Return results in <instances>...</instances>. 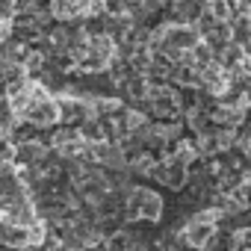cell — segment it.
Instances as JSON below:
<instances>
[{
    "label": "cell",
    "instance_id": "6da1fadb",
    "mask_svg": "<svg viewBox=\"0 0 251 251\" xmlns=\"http://www.w3.org/2000/svg\"><path fill=\"white\" fill-rule=\"evenodd\" d=\"M166 213V201L160 192L148 186H133L127 192V204H124V219L130 222H160Z\"/></svg>",
    "mask_w": 251,
    "mask_h": 251
},
{
    "label": "cell",
    "instance_id": "7a4b0ae2",
    "mask_svg": "<svg viewBox=\"0 0 251 251\" xmlns=\"http://www.w3.org/2000/svg\"><path fill=\"white\" fill-rule=\"evenodd\" d=\"M21 121L33 124V127H39V130H45V127H56V124L62 121V115H59V100L45 89L42 80H39L36 95H33V100H30V106H27V112H24Z\"/></svg>",
    "mask_w": 251,
    "mask_h": 251
}]
</instances>
